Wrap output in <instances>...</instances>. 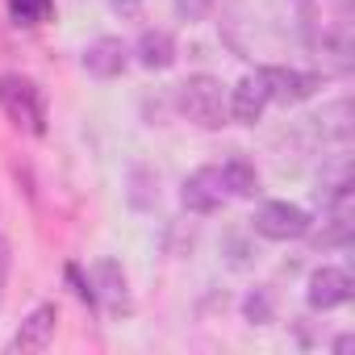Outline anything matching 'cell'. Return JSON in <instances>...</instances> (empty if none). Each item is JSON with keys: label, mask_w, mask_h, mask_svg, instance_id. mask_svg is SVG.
I'll use <instances>...</instances> for the list:
<instances>
[{"label": "cell", "mask_w": 355, "mask_h": 355, "mask_svg": "<svg viewBox=\"0 0 355 355\" xmlns=\"http://www.w3.org/2000/svg\"><path fill=\"white\" fill-rule=\"evenodd\" d=\"M0 113L34 138L46 134V96L30 76H17V71L0 76Z\"/></svg>", "instance_id": "1"}, {"label": "cell", "mask_w": 355, "mask_h": 355, "mask_svg": "<svg viewBox=\"0 0 355 355\" xmlns=\"http://www.w3.org/2000/svg\"><path fill=\"white\" fill-rule=\"evenodd\" d=\"M175 109H180L193 125H201V130L226 125V92H222V80H214V76H189L180 88H175Z\"/></svg>", "instance_id": "2"}, {"label": "cell", "mask_w": 355, "mask_h": 355, "mask_svg": "<svg viewBox=\"0 0 355 355\" xmlns=\"http://www.w3.org/2000/svg\"><path fill=\"white\" fill-rule=\"evenodd\" d=\"M251 226H255V234H259V239L293 243V239H305V234H309L313 218H309L301 205H293V201H263V205L255 209Z\"/></svg>", "instance_id": "3"}, {"label": "cell", "mask_w": 355, "mask_h": 355, "mask_svg": "<svg viewBox=\"0 0 355 355\" xmlns=\"http://www.w3.org/2000/svg\"><path fill=\"white\" fill-rule=\"evenodd\" d=\"M259 80L268 88V101H276V105H301L322 88V76L297 71V67H263Z\"/></svg>", "instance_id": "4"}, {"label": "cell", "mask_w": 355, "mask_h": 355, "mask_svg": "<svg viewBox=\"0 0 355 355\" xmlns=\"http://www.w3.org/2000/svg\"><path fill=\"white\" fill-rule=\"evenodd\" d=\"M180 201L189 214H218L226 205V189H222V171L218 167H197L189 180L180 184Z\"/></svg>", "instance_id": "5"}, {"label": "cell", "mask_w": 355, "mask_h": 355, "mask_svg": "<svg viewBox=\"0 0 355 355\" xmlns=\"http://www.w3.org/2000/svg\"><path fill=\"white\" fill-rule=\"evenodd\" d=\"M92 288H96V305H105L113 318H121V313H130V309H134L130 280H125V272H121V263H117V259H101V263H96Z\"/></svg>", "instance_id": "6"}, {"label": "cell", "mask_w": 355, "mask_h": 355, "mask_svg": "<svg viewBox=\"0 0 355 355\" xmlns=\"http://www.w3.org/2000/svg\"><path fill=\"white\" fill-rule=\"evenodd\" d=\"M130 67V46L121 38H96L84 46V71L96 80H117Z\"/></svg>", "instance_id": "7"}, {"label": "cell", "mask_w": 355, "mask_h": 355, "mask_svg": "<svg viewBox=\"0 0 355 355\" xmlns=\"http://www.w3.org/2000/svg\"><path fill=\"white\" fill-rule=\"evenodd\" d=\"M268 105H272V101H268V88H263L259 71L247 76V80H239V84L230 88V96H226V113H230L239 125H255Z\"/></svg>", "instance_id": "8"}, {"label": "cell", "mask_w": 355, "mask_h": 355, "mask_svg": "<svg viewBox=\"0 0 355 355\" xmlns=\"http://www.w3.org/2000/svg\"><path fill=\"white\" fill-rule=\"evenodd\" d=\"M351 293H355V284H351V276H347L343 268H318V272L309 276V305L322 309V313L347 305Z\"/></svg>", "instance_id": "9"}, {"label": "cell", "mask_w": 355, "mask_h": 355, "mask_svg": "<svg viewBox=\"0 0 355 355\" xmlns=\"http://www.w3.org/2000/svg\"><path fill=\"white\" fill-rule=\"evenodd\" d=\"M55 322H59V309H55V305H38V309L21 322V330L13 334L9 351H13V355L46 351V347H51V338H55Z\"/></svg>", "instance_id": "10"}, {"label": "cell", "mask_w": 355, "mask_h": 355, "mask_svg": "<svg viewBox=\"0 0 355 355\" xmlns=\"http://www.w3.org/2000/svg\"><path fill=\"white\" fill-rule=\"evenodd\" d=\"M134 55H138V63H142L146 71H167V67L175 63V38H171L167 30H142Z\"/></svg>", "instance_id": "11"}, {"label": "cell", "mask_w": 355, "mask_h": 355, "mask_svg": "<svg viewBox=\"0 0 355 355\" xmlns=\"http://www.w3.org/2000/svg\"><path fill=\"white\" fill-rule=\"evenodd\" d=\"M125 201L138 214L155 209V201H159V171L155 167H142V163L130 167V175H125Z\"/></svg>", "instance_id": "12"}, {"label": "cell", "mask_w": 355, "mask_h": 355, "mask_svg": "<svg viewBox=\"0 0 355 355\" xmlns=\"http://www.w3.org/2000/svg\"><path fill=\"white\" fill-rule=\"evenodd\" d=\"M218 171H222L226 197H255V193H259V171H255V163H247V159H226Z\"/></svg>", "instance_id": "13"}, {"label": "cell", "mask_w": 355, "mask_h": 355, "mask_svg": "<svg viewBox=\"0 0 355 355\" xmlns=\"http://www.w3.org/2000/svg\"><path fill=\"white\" fill-rule=\"evenodd\" d=\"M318 130H322V138H330V142H351V134H355V117H351V101L347 96H338L334 105H326L318 117Z\"/></svg>", "instance_id": "14"}, {"label": "cell", "mask_w": 355, "mask_h": 355, "mask_svg": "<svg viewBox=\"0 0 355 355\" xmlns=\"http://www.w3.org/2000/svg\"><path fill=\"white\" fill-rule=\"evenodd\" d=\"M243 318H247L251 326H268V322L276 318V293H272L268 284L251 288V293L243 297Z\"/></svg>", "instance_id": "15"}, {"label": "cell", "mask_w": 355, "mask_h": 355, "mask_svg": "<svg viewBox=\"0 0 355 355\" xmlns=\"http://www.w3.org/2000/svg\"><path fill=\"white\" fill-rule=\"evenodd\" d=\"M9 13L17 26H42L55 13V0H9Z\"/></svg>", "instance_id": "16"}, {"label": "cell", "mask_w": 355, "mask_h": 355, "mask_svg": "<svg viewBox=\"0 0 355 355\" xmlns=\"http://www.w3.org/2000/svg\"><path fill=\"white\" fill-rule=\"evenodd\" d=\"M171 5H175V13H180L184 21H205L218 0H171Z\"/></svg>", "instance_id": "17"}, {"label": "cell", "mask_w": 355, "mask_h": 355, "mask_svg": "<svg viewBox=\"0 0 355 355\" xmlns=\"http://www.w3.org/2000/svg\"><path fill=\"white\" fill-rule=\"evenodd\" d=\"M67 284L76 288V297H80L84 305H96V288H92V280H84V276H80V268H76V263H67Z\"/></svg>", "instance_id": "18"}, {"label": "cell", "mask_w": 355, "mask_h": 355, "mask_svg": "<svg viewBox=\"0 0 355 355\" xmlns=\"http://www.w3.org/2000/svg\"><path fill=\"white\" fill-rule=\"evenodd\" d=\"M5 284H9V243L0 234V301H5Z\"/></svg>", "instance_id": "19"}, {"label": "cell", "mask_w": 355, "mask_h": 355, "mask_svg": "<svg viewBox=\"0 0 355 355\" xmlns=\"http://www.w3.org/2000/svg\"><path fill=\"white\" fill-rule=\"evenodd\" d=\"M109 9L121 13V17H138L142 13V0H109Z\"/></svg>", "instance_id": "20"}, {"label": "cell", "mask_w": 355, "mask_h": 355, "mask_svg": "<svg viewBox=\"0 0 355 355\" xmlns=\"http://www.w3.org/2000/svg\"><path fill=\"white\" fill-rule=\"evenodd\" d=\"M330 347H334V351H338V355H347V351H351V347H355V334H338V338H334V343H330Z\"/></svg>", "instance_id": "21"}]
</instances>
